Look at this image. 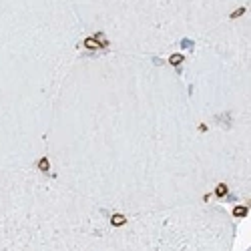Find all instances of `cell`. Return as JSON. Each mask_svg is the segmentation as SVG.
<instances>
[{
    "instance_id": "1",
    "label": "cell",
    "mask_w": 251,
    "mask_h": 251,
    "mask_svg": "<svg viewBox=\"0 0 251 251\" xmlns=\"http://www.w3.org/2000/svg\"><path fill=\"white\" fill-rule=\"evenodd\" d=\"M169 62H171L173 66H179L183 62V54H171V56H169Z\"/></svg>"
},
{
    "instance_id": "2",
    "label": "cell",
    "mask_w": 251,
    "mask_h": 251,
    "mask_svg": "<svg viewBox=\"0 0 251 251\" xmlns=\"http://www.w3.org/2000/svg\"><path fill=\"white\" fill-rule=\"evenodd\" d=\"M233 215H235V217H243V215H247V207H237V209H233Z\"/></svg>"
},
{
    "instance_id": "3",
    "label": "cell",
    "mask_w": 251,
    "mask_h": 251,
    "mask_svg": "<svg viewBox=\"0 0 251 251\" xmlns=\"http://www.w3.org/2000/svg\"><path fill=\"white\" fill-rule=\"evenodd\" d=\"M95 40H99V46H107V38L100 34V32H96V34H95Z\"/></svg>"
},
{
    "instance_id": "4",
    "label": "cell",
    "mask_w": 251,
    "mask_h": 251,
    "mask_svg": "<svg viewBox=\"0 0 251 251\" xmlns=\"http://www.w3.org/2000/svg\"><path fill=\"white\" fill-rule=\"evenodd\" d=\"M123 223H125L123 215H113V225H123Z\"/></svg>"
},
{
    "instance_id": "5",
    "label": "cell",
    "mask_w": 251,
    "mask_h": 251,
    "mask_svg": "<svg viewBox=\"0 0 251 251\" xmlns=\"http://www.w3.org/2000/svg\"><path fill=\"white\" fill-rule=\"evenodd\" d=\"M225 193H227V185H223V183H221V185L217 187V197H223Z\"/></svg>"
},
{
    "instance_id": "6",
    "label": "cell",
    "mask_w": 251,
    "mask_h": 251,
    "mask_svg": "<svg viewBox=\"0 0 251 251\" xmlns=\"http://www.w3.org/2000/svg\"><path fill=\"white\" fill-rule=\"evenodd\" d=\"M85 42H86V46H89V48H96V46H99V42H96L95 38H86Z\"/></svg>"
},
{
    "instance_id": "7",
    "label": "cell",
    "mask_w": 251,
    "mask_h": 251,
    "mask_svg": "<svg viewBox=\"0 0 251 251\" xmlns=\"http://www.w3.org/2000/svg\"><path fill=\"white\" fill-rule=\"evenodd\" d=\"M38 167H40L42 169V171H48V161H46V159H40V161H38Z\"/></svg>"
},
{
    "instance_id": "8",
    "label": "cell",
    "mask_w": 251,
    "mask_h": 251,
    "mask_svg": "<svg viewBox=\"0 0 251 251\" xmlns=\"http://www.w3.org/2000/svg\"><path fill=\"white\" fill-rule=\"evenodd\" d=\"M245 10H247V8H243V6H241V8H237V10H235L233 14H231V18H237V16H241V14H245Z\"/></svg>"
}]
</instances>
